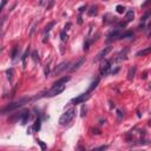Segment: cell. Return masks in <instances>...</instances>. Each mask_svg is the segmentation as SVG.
Segmentation results:
<instances>
[{"instance_id":"obj_7","label":"cell","mask_w":151,"mask_h":151,"mask_svg":"<svg viewBox=\"0 0 151 151\" xmlns=\"http://www.w3.org/2000/svg\"><path fill=\"white\" fill-rule=\"evenodd\" d=\"M69 66H70V61H63V63H60L57 67H56V70H54V72H53V74H59V73H61L63 71H65V70H67L69 69Z\"/></svg>"},{"instance_id":"obj_43","label":"cell","mask_w":151,"mask_h":151,"mask_svg":"<svg viewBox=\"0 0 151 151\" xmlns=\"http://www.w3.org/2000/svg\"><path fill=\"white\" fill-rule=\"evenodd\" d=\"M147 74H148L147 72H144V73H143V79H147V77H148Z\"/></svg>"},{"instance_id":"obj_24","label":"cell","mask_w":151,"mask_h":151,"mask_svg":"<svg viewBox=\"0 0 151 151\" xmlns=\"http://www.w3.org/2000/svg\"><path fill=\"white\" fill-rule=\"evenodd\" d=\"M32 59H33V61L34 63H37V61H39L40 59H39V54H38V52L37 51H33V53H32Z\"/></svg>"},{"instance_id":"obj_18","label":"cell","mask_w":151,"mask_h":151,"mask_svg":"<svg viewBox=\"0 0 151 151\" xmlns=\"http://www.w3.org/2000/svg\"><path fill=\"white\" fill-rule=\"evenodd\" d=\"M126 53H128V48H125L124 51H122V52L118 54V58H117L116 60H117V61H122V60L126 59Z\"/></svg>"},{"instance_id":"obj_45","label":"cell","mask_w":151,"mask_h":151,"mask_svg":"<svg viewBox=\"0 0 151 151\" xmlns=\"http://www.w3.org/2000/svg\"><path fill=\"white\" fill-rule=\"evenodd\" d=\"M149 38H151V28H150V32H149Z\"/></svg>"},{"instance_id":"obj_22","label":"cell","mask_w":151,"mask_h":151,"mask_svg":"<svg viewBox=\"0 0 151 151\" xmlns=\"http://www.w3.org/2000/svg\"><path fill=\"white\" fill-rule=\"evenodd\" d=\"M116 11H117L119 14H123V13H125V7L122 6V5H117V6H116Z\"/></svg>"},{"instance_id":"obj_26","label":"cell","mask_w":151,"mask_h":151,"mask_svg":"<svg viewBox=\"0 0 151 151\" xmlns=\"http://www.w3.org/2000/svg\"><path fill=\"white\" fill-rule=\"evenodd\" d=\"M150 15H151V9H149V11H148V12H147V13H145L143 17H142V22H145Z\"/></svg>"},{"instance_id":"obj_37","label":"cell","mask_w":151,"mask_h":151,"mask_svg":"<svg viewBox=\"0 0 151 151\" xmlns=\"http://www.w3.org/2000/svg\"><path fill=\"white\" fill-rule=\"evenodd\" d=\"M71 26H72V24H71V22H67V24L65 25V30H64V31H67V30H70V27H71Z\"/></svg>"},{"instance_id":"obj_16","label":"cell","mask_w":151,"mask_h":151,"mask_svg":"<svg viewBox=\"0 0 151 151\" xmlns=\"http://www.w3.org/2000/svg\"><path fill=\"white\" fill-rule=\"evenodd\" d=\"M71 79V77L70 76H65V77H63V78H60L59 80H57L53 85H59V84H65V83H67L69 80Z\"/></svg>"},{"instance_id":"obj_40","label":"cell","mask_w":151,"mask_h":151,"mask_svg":"<svg viewBox=\"0 0 151 151\" xmlns=\"http://www.w3.org/2000/svg\"><path fill=\"white\" fill-rule=\"evenodd\" d=\"M32 129H34V126H30V128L27 129V134H28V135L32 134Z\"/></svg>"},{"instance_id":"obj_10","label":"cell","mask_w":151,"mask_h":151,"mask_svg":"<svg viewBox=\"0 0 151 151\" xmlns=\"http://www.w3.org/2000/svg\"><path fill=\"white\" fill-rule=\"evenodd\" d=\"M136 71H137V67H136V66H132V67L129 70V72H128V79H129V80H134V78H135V76H136Z\"/></svg>"},{"instance_id":"obj_8","label":"cell","mask_w":151,"mask_h":151,"mask_svg":"<svg viewBox=\"0 0 151 151\" xmlns=\"http://www.w3.org/2000/svg\"><path fill=\"white\" fill-rule=\"evenodd\" d=\"M30 117H31V112H30L28 110H25V111H22V115H21V118H20V123H21L22 125L27 124V122H28Z\"/></svg>"},{"instance_id":"obj_44","label":"cell","mask_w":151,"mask_h":151,"mask_svg":"<svg viewBox=\"0 0 151 151\" xmlns=\"http://www.w3.org/2000/svg\"><path fill=\"white\" fill-rule=\"evenodd\" d=\"M45 1H46V0H40V2H39V4L43 6V5H45Z\"/></svg>"},{"instance_id":"obj_3","label":"cell","mask_w":151,"mask_h":151,"mask_svg":"<svg viewBox=\"0 0 151 151\" xmlns=\"http://www.w3.org/2000/svg\"><path fill=\"white\" fill-rule=\"evenodd\" d=\"M64 90H65V85H63V84L53 85V87H52L50 91L45 92V95H44V96H45V97H54V96H57V95L61 93Z\"/></svg>"},{"instance_id":"obj_19","label":"cell","mask_w":151,"mask_h":151,"mask_svg":"<svg viewBox=\"0 0 151 151\" xmlns=\"http://www.w3.org/2000/svg\"><path fill=\"white\" fill-rule=\"evenodd\" d=\"M34 130L35 131H39L40 130V126H41V118L40 117H38L37 119H35V123H34Z\"/></svg>"},{"instance_id":"obj_31","label":"cell","mask_w":151,"mask_h":151,"mask_svg":"<svg viewBox=\"0 0 151 151\" xmlns=\"http://www.w3.org/2000/svg\"><path fill=\"white\" fill-rule=\"evenodd\" d=\"M117 116H118V121H121V119L124 117V113H123L121 110H118V111H117Z\"/></svg>"},{"instance_id":"obj_32","label":"cell","mask_w":151,"mask_h":151,"mask_svg":"<svg viewBox=\"0 0 151 151\" xmlns=\"http://www.w3.org/2000/svg\"><path fill=\"white\" fill-rule=\"evenodd\" d=\"M90 44H91V41H90V40H86V41L84 43V50H89Z\"/></svg>"},{"instance_id":"obj_13","label":"cell","mask_w":151,"mask_h":151,"mask_svg":"<svg viewBox=\"0 0 151 151\" xmlns=\"http://www.w3.org/2000/svg\"><path fill=\"white\" fill-rule=\"evenodd\" d=\"M99 82H100V78H99V77H96V79H95V80H93V82L91 83V85H90V87H89V90H87V91H89V92L93 91V90H95V89H96V87L98 86Z\"/></svg>"},{"instance_id":"obj_12","label":"cell","mask_w":151,"mask_h":151,"mask_svg":"<svg viewBox=\"0 0 151 151\" xmlns=\"http://www.w3.org/2000/svg\"><path fill=\"white\" fill-rule=\"evenodd\" d=\"M84 61H85V58H84V57H83V58H80V59H79V60H78V61H77V63H76V64H74L72 67H71V71L73 72V71L78 70V69H79V67H80V66L84 64Z\"/></svg>"},{"instance_id":"obj_4","label":"cell","mask_w":151,"mask_h":151,"mask_svg":"<svg viewBox=\"0 0 151 151\" xmlns=\"http://www.w3.org/2000/svg\"><path fill=\"white\" fill-rule=\"evenodd\" d=\"M91 97V95H90V92L87 91V92H85V93H83V95H80V96H78V97H76V98H73L72 100H71V104H73V105H77V104H82V103H85L89 98Z\"/></svg>"},{"instance_id":"obj_25","label":"cell","mask_w":151,"mask_h":151,"mask_svg":"<svg viewBox=\"0 0 151 151\" xmlns=\"http://www.w3.org/2000/svg\"><path fill=\"white\" fill-rule=\"evenodd\" d=\"M13 73H14V70L13 69H8L7 71H6V74H7V78L11 80L12 79V77H13Z\"/></svg>"},{"instance_id":"obj_30","label":"cell","mask_w":151,"mask_h":151,"mask_svg":"<svg viewBox=\"0 0 151 151\" xmlns=\"http://www.w3.org/2000/svg\"><path fill=\"white\" fill-rule=\"evenodd\" d=\"M44 73H45V76H46V77H47V76L50 74V65H46V66H45Z\"/></svg>"},{"instance_id":"obj_9","label":"cell","mask_w":151,"mask_h":151,"mask_svg":"<svg viewBox=\"0 0 151 151\" xmlns=\"http://www.w3.org/2000/svg\"><path fill=\"white\" fill-rule=\"evenodd\" d=\"M121 30L119 28H115L113 31H111L110 33H109V38L110 39H119V37H121Z\"/></svg>"},{"instance_id":"obj_36","label":"cell","mask_w":151,"mask_h":151,"mask_svg":"<svg viewBox=\"0 0 151 151\" xmlns=\"http://www.w3.org/2000/svg\"><path fill=\"white\" fill-rule=\"evenodd\" d=\"M53 5H54V0H50V4H48V6H47V9H51Z\"/></svg>"},{"instance_id":"obj_1","label":"cell","mask_w":151,"mask_h":151,"mask_svg":"<svg viewBox=\"0 0 151 151\" xmlns=\"http://www.w3.org/2000/svg\"><path fill=\"white\" fill-rule=\"evenodd\" d=\"M30 100H31V98H21V99H20V100H18V102L11 103V104H8L6 108H4V109L1 110V113H2V115L9 113V112H12V111H14V110H17V109L21 108L22 105H25V104H26V103H28Z\"/></svg>"},{"instance_id":"obj_33","label":"cell","mask_w":151,"mask_h":151,"mask_svg":"<svg viewBox=\"0 0 151 151\" xmlns=\"http://www.w3.org/2000/svg\"><path fill=\"white\" fill-rule=\"evenodd\" d=\"M86 9V5H84V6H82V7H79V9H78V12L79 13H83L84 11Z\"/></svg>"},{"instance_id":"obj_15","label":"cell","mask_w":151,"mask_h":151,"mask_svg":"<svg viewBox=\"0 0 151 151\" xmlns=\"http://www.w3.org/2000/svg\"><path fill=\"white\" fill-rule=\"evenodd\" d=\"M134 17H135V12H134L132 9L128 11V12H126V17H125V21H126V22H130V21L134 19Z\"/></svg>"},{"instance_id":"obj_29","label":"cell","mask_w":151,"mask_h":151,"mask_svg":"<svg viewBox=\"0 0 151 151\" xmlns=\"http://www.w3.org/2000/svg\"><path fill=\"white\" fill-rule=\"evenodd\" d=\"M86 111H87L86 106H85V105H83V106H82V111H80V112H82V113H80V116H82V117H85V116H86Z\"/></svg>"},{"instance_id":"obj_42","label":"cell","mask_w":151,"mask_h":151,"mask_svg":"<svg viewBox=\"0 0 151 151\" xmlns=\"http://www.w3.org/2000/svg\"><path fill=\"white\" fill-rule=\"evenodd\" d=\"M149 2H151V0H147V1H145V2H144V4L142 5V6H147V5H148Z\"/></svg>"},{"instance_id":"obj_20","label":"cell","mask_w":151,"mask_h":151,"mask_svg":"<svg viewBox=\"0 0 151 151\" xmlns=\"http://www.w3.org/2000/svg\"><path fill=\"white\" fill-rule=\"evenodd\" d=\"M18 51H19V47H18V46H14V47H13V50H12V54H11L12 60H15L17 54H18Z\"/></svg>"},{"instance_id":"obj_5","label":"cell","mask_w":151,"mask_h":151,"mask_svg":"<svg viewBox=\"0 0 151 151\" xmlns=\"http://www.w3.org/2000/svg\"><path fill=\"white\" fill-rule=\"evenodd\" d=\"M111 66H112L111 61L110 60H105L103 63V65L100 66V74L102 76H108L111 72Z\"/></svg>"},{"instance_id":"obj_6","label":"cell","mask_w":151,"mask_h":151,"mask_svg":"<svg viewBox=\"0 0 151 151\" xmlns=\"http://www.w3.org/2000/svg\"><path fill=\"white\" fill-rule=\"evenodd\" d=\"M111 50H112V47L111 46H108V47H104L98 54H97V57L95 58V61L97 63V61H99V60H102V59H104L106 56H108V53L109 52H111Z\"/></svg>"},{"instance_id":"obj_2","label":"cell","mask_w":151,"mask_h":151,"mask_svg":"<svg viewBox=\"0 0 151 151\" xmlns=\"http://www.w3.org/2000/svg\"><path fill=\"white\" fill-rule=\"evenodd\" d=\"M74 116H76V109H74V108H71V109L66 110V111L61 115V117H60V119H59V124H60V125H67V124H70V123L73 121Z\"/></svg>"},{"instance_id":"obj_39","label":"cell","mask_w":151,"mask_h":151,"mask_svg":"<svg viewBox=\"0 0 151 151\" xmlns=\"http://www.w3.org/2000/svg\"><path fill=\"white\" fill-rule=\"evenodd\" d=\"M138 28H139V30H144V28H145V22H142V24L138 26Z\"/></svg>"},{"instance_id":"obj_28","label":"cell","mask_w":151,"mask_h":151,"mask_svg":"<svg viewBox=\"0 0 151 151\" xmlns=\"http://www.w3.org/2000/svg\"><path fill=\"white\" fill-rule=\"evenodd\" d=\"M37 143H38V144L40 145V148H41V150H46V148H47V147H46V144H45L44 142H41V141H39V139H37Z\"/></svg>"},{"instance_id":"obj_34","label":"cell","mask_w":151,"mask_h":151,"mask_svg":"<svg viewBox=\"0 0 151 151\" xmlns=\"http://www.w3.org/2000/svg\"><path fill=\"white\" fill-rule=\"evenodd\" d=\"M35 26H37V21H35V22L33 24V26L31 27V31H30V34H32V33L34 32V30H35Z\"/></svg>"},{"instance_id":"obj_27","label":"cell","mask_w":151,"mask_h":151,"mask_svg":"<svg viewBox=\"0 0 151 151\" xmlns=\"http://www.w3.org/2000/svg\"><path fill=\"white\" fill-rule=\"evenodd\" d=\"M27 56H28V50H26V52L24 53V56H22V58H21L22 65H24V66H26V58H27Z\"/></svg>"},{"instance_id":"obj_21","label":"cell","mask_w":151,"mask_h":151,"mask_svg":"<svg viewBox=\"0 0 151 151\" xmlns=\"http://www.w3.org/2000/svg\"><path fill=\"white\" fill-rule=\"evenodd\" d=\"M56 25V21H51V22H48L47 25H46V27H45V33H48L51 30H52V27Z\"/></svg>"},{"instance_id":"obj_17","label":"cell","mask_w":151,"mask_h":151,"mask_svg":"<svg viewBox=\"0 0 151 151\" xmlns=\"http://www.w3.org/2000/svg\"><path fill=\"white\" fill-rule=\"evenodd\" d=\"M132 37H134V32L132 31H126V32L121 34L119 39H126V38H132Z\"/></svg>"},{"instance_id":"obj_11","label":"cell","mask_w":151,"mask_h":151,"mask_svg":"<svg viewBox=\"0 0 151 151\" xmlns=\"http://www.w3.org/2000/svg\"><path fill=\"white\" fill-rule=\"evenodd\" d=\"M149 53H151V46L144 48V50L138 51V52L136 53V57H143V56H147V54H149Z\"/></svg>"},{"instance_id":"obj_38","label":"cell","mask_w":151,"mask_h":151,"mask_svg":"<svg viewBox=\"0 0 151 151\" xmlns=\"http://www.w3.org/2000/svg\"><path fill=\"white\" fill-rule=\"evenodd\" d=\"M92 132H93L95 135H99V134H100V130H98V129H92Z\"/></svg>"},{"instance_id":"obj_14","label":"cell","mask_w":151,"mask_h":151,"mask_svg":"<svg viewBox=\"0 0 151 151\" xmlns=\"http://www.w3.org/2000/svg\"><path fill=\"white\" fill-rule=\"evenodd\" d=\"M87 13H89V15H90V17H93V15H97V13H98V7H97L96 5H93V6H91Z\"/></svg>"},{"instance_id":"obj_35","label":"cell","mask_w":151,"mask_h":151,"mask_svg":"<svg viewBox=\"0 0 151 151\" xmlns=\"http://www.w3.org/2000/svg\"><path fill=\"white\" fill-rule=\"evenodd\" d=\"M105 149H108V145H102V147H98V148H96L95 150H105Z\"/></svg>"},{"instance_id":"obj_23","label":"cell","mask_w":151,"mask_h":151,"mask_svg":"<svg viewBox=\"0 0 151 151\" xmlns=\"http://www.w3.org/2000/svg\"><path fill=\"white\" fill-rule=\"evenodd\" d=\"M60 39H61V41H67L69 35L66 34V31H61L60 32Z\"/></svg>"},{"instance_id":"obj_41","label":"cell","mask_w":151,"mask_h":151,"mask_svg":"<svg viewBox=\"0 0 151 151\" xmlns=\"http://www.w3.org/2000/svg\"><path fill=\"white\" fill-rule=\"evenodd\" d=\"M78 24H79V25H82V24H83V18H82V17H79V18H78Z\"/></svg>"}]
</instances>
